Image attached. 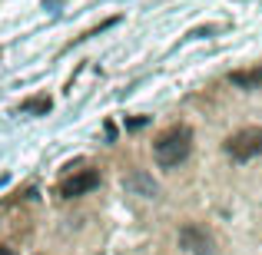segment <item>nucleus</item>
<instances>
[{"instance_id":"7","label":"nucleus","mask_w":262,"mask_h":255,"mask_svg":"<svg viewBox=\"0 0 262 255\" xmlns=\"http://www.w3.org/2000/svg\"><path fill=\"white\" fill-rule=\"evenodd\" d=\"M20 109H24V113H47V109H50V96H37V100H27Z\"/></svg>"},{"instance_id":"8","label":"nucleus","mask_w":262,"mask_h":255,"mask_svg":"<svg viewBox=\"0 0 262 255\" xmlns=\"http://www.w3.org/2000/svg\"><path fill=\"white\" fill-rule=\"evenodd\" d=\"M0 255H13V249H7V245H0Z\"/></svg>"},{"instance_id":"2","label":"nucleus","mask_w":262,"mask_h":255,"mask_svg":"<svg viewBox=\"0 0 262 255\" xmlns=\"http://www.w3.org/2000/svg\"><path fill=\"white\" fill-rule=\"evenodd\" d=\"M226 156H232L236 163H249L262 153V126H246L239 133H232L229 140L223 143Z\"/></svg>"},{"instance_id":"6","label":"nucleus","mask_w":262,"mask_h":255,"mask_svg":"<svg viewBox=\"0 0 262 255\" xmlns=\"http://www.w3.org/2000/svg\"><path fill=\"white\" fill-rule=\"evenodd\" d=\"M229 83H236V86H259L262 83V66H256V70H236V73H229Z\"/></svg>"},{"instance_id":"3","label":"nucleus","mask_w":262,"mask_h":255,"mask_svg":"<svg viewBox=\"0 0 262 255\" xmlns=\"http://www.w3.org/2000/svg\"><path fill=\"white\" fill-rule=\"evenodd\" d=\"M96 186H100V172L96 169H80V172H73V176H67L63 182L57 186V192L63 199H80V196H86V192H93Z\"/></svg>"},{"instance_id":"1","label":"nucleus","mask_w":262,"mask_h":255,"mask_svg":"<svg viewBox=\"0 0 262 255\" xmlns=\"http://www.w3.org/2000/svg\"><path fill=\"white\" fill-rule=\"evenodd\" d=\"M189 149H192V129L179 123V126H169L166 133L156 136L153 159L160 163L163 169H173V166H179V163L189 156Z\"/></svg>"},{"instance_id":"4","label":"nucleus","mask_w":262,"mask_h":255,"mask_svg":"<svg viewBox=\"0 0 262 255\" xmlns=\"http://www.w3.org/2000/svg\"><path fill=\"white\" fill-rule=\"evenodd\" d=\"M179 249L186 255H212V236L189 222V225L179 229Z\"/></svg>"},{"instance_id":"5","label":"nucleus","mask_w":262,"mask_h":255,"mask_svg":"<svg viewBox=\"0 0 262 255\" xmlns=\"http://www.w3.org/2000/svg\"><path fill=\"white\" fill-rule=\"evenodd\" d=\"M123 186H126L129 192H136V196H143V199H156L160 196V186H156L153 176H146V172H129V176L123 179Z\"/></svg>"}]
</instances>
